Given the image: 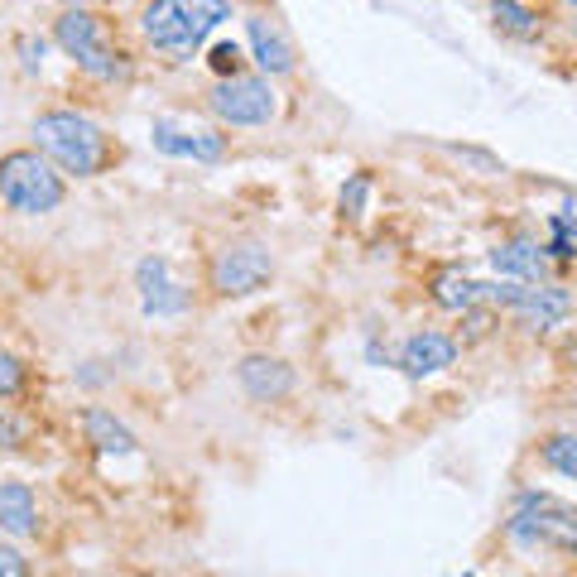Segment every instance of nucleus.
<instances>
[{
    "instance_id": "cd10ccee",
    "label": "nucleus",
    "mask_w": 577,
    "mask_h": 577,
    "mask_svg": "<svg viewBox=\"0 0 577 577\" xmlns=\"http://www.w3.org/2000/svg\"><path fill=\"white\" fill-rule=\"evenodd\" d=\"M568 5H577V0H568Z\"/></svg>"
},
{
    "instance_id": "a878e982",
    "label": "nucleus",
    "mask_w": 577,
    "mask_h": 577,
    "mask_svg": "<svg viewBox=\"0 0 577 577\" xmlns=\"http://www.w3.org/2000/svg\"><path fill=\"white\" fill-rule=\"evenodd\" d=\"M568 549H573V558H577V525H573V535H568Z\"/></svg>"
},
{
    "instance_id": "9d476101",
    "label": "nucleus",
    "mask_w": 577,
    "mask_h": 577,
    "mask_svg": "<svg viewBox=\"0 0 577 577\" xmlns=\"http://www.w3.org/2000/svg\"><path fill=\"white\" fill-rule=\"evenodd\" d=\"M246 39H250V58L265 77H288L298 67V49L288 39V29L274 15H250L246 20Z\"/></svg>"
},
{
    "instance_id": "9b49d317",
    "label": "nucleus",
    "mask_w": 577,
    "mask_h": 577,
    "mask_svg": "<svg viewBox=\"0 0 577 577\" xmlns=\"http://www.w3.org/2000/svg\"><path fill=\"white\" fill-rule=\"evenodd\" d=\"M236 380L256 404H280L294 395V366L270 352H250L236 361Z\"/></svg>"
},
{
    "instance_id": "4be33fe9",
    "label": "nucleus",
    "mask_w": 577,
    "mask_h": 577,
    "mask_svg": "<svg viewBox=\"0 0 577 577\" xmlns=\"http://www.w3.org/2000/svg\"><path fill=\"white\" fill-rule=\"evenodd\" d=\"M544 250H553L558 260H573V217H553V246Z\"/></svg>"
},
{
    "instance_id": "dca6fc26",
    "label": "nucleus",
    "mask_w": 577,
    "mask_h": 577,
    "mask_svg": "<svg viewBox=\"0 0 577 577\" xmlns=\"http://www.w3.org/2000/svg\"><path fill=\"white\" fill-rule=\"evenodd\" d=\"M83 433H87V443L97 447V453H107V457H131V453H140V443H135V433L125 429L121 419H115L111 409H83Z\"/></svg>"
},
{
    "instance_id": "6ab92c4d",
    "label": "nucleus",
    "mask_w": 577,
    "mask_h": 577,
    "mask_svg": "<svg viewBox=\"0 0 577 577\" xmlns=\"http://www.w3.org/2000/svg\"><path fill=\"white\" fill-rule=\"evenodd\" d=\"M549 471H558L563 481H577V433H553L544 447H539Z\"/></svg>"
},
{
    "instance_id": "39448f33",
    "label": "nucleus",
    "mask_w": 577,
    "mask_h": 577,
    "mask_svg": "<svg viewBox=\"0 0 577 577\" xmlns=\"http://www.w3.org/2000/svg\"><path fill=\"white\" fill-rule=\"evenodd\" d=\"M207 111H212L222 125L256 131V125L274 121L280 97H274V87H270V77H265V73H236V77H222V83L207 91Z\"/></svg>"
},
{
    "instance_id": "412c9836",
    "label": "nucleus",
    "mask_w": 577,
    "mask_h": 577,
    "mask_svg": "<svg viewBox=\"0 0 577 577\" xmlns=\"http://www.w3.org/2000/svg\"><path fill=\"white\" fill-rule=\"evenodd\" d=\"M20 390H25V361L0 352V400H15Z\"/></svg>"
},
{
    "instance_id": "f3484780",
    "label": "nucleus",
    "mask_w": 577,
    "mask_h": 577,
    "mask_svg": "<svg viewBox=\"0 0 577 577\" xmlns=\"http://www.w3.org/2000/svg\"><path fill=\"white\" fill-rule=\"evenodd\" d=\"M481 298H487V284H477V280H467L462 270H438L433 274V304L438 308H447V314H467V308H477Z\"/></svg>"
},
{
    "instance_id": "4468645a",
    "label": "nucleus",
    "mask_w": 577,
    "mask_h": 577,
    "mask_svg": "<svg viewBox=\"0 0 577 577\" xmlns=\"http://www.w3.org/2000/svg\"><path fill=\"white\" fill-rule=\"evenodd\" d=\"M491 265H495V274H505V280H519V284H535V280H544V270H549V256H544V246L539 241H505V246H495L491 250Z\"/></svg>"
},
{
    "instance_id": "2eb2a0df",
    "label": "nucleus",
    "mask_w": 577,
    "mask_h": 577,
    "mask_svg": "<svg viewBox=\"0 0 577 577\" xmlns=\"http://www.w3.org/2000/svg\"><path fill=\"white\" fill-rule=\"evenodd\" d=\"M0 529L15 539L39 535V501L25 481H0Z\"/></svg>"
},
{
    "instance_id": "20e7f679",
    "label": "nucleus",
    "mask_w": 577,
    "mask_h": 577,
    "mask_svg": "<svg viewBox=\"0 0 577 577\" xmlns=\"http://www.w3.org/2000/svg\"><path fill=\"white\" fill-rule=\"evenodd\" d=\"M0 202L20 217H49L67 202L63 169L44 149H10L0 155Z\"/></svg>"
},
{
    "instance_id": "1a4fd4ad",
    "label": "nucleus",
    "mask_w": 577,
    "mask_h": 577,
    "mask_svg": "<svg viewBox=\"0 0 577 577\" xmlns=\"http://www.w3.org/2000/svg\"><path fill=\"white\" fill-rule=\"evenodd\" d=\"M149 140L169 159H193V164H222L226 159V135L212 125H183L164 115V121L149 125Z\"/></svg>"
},
{
    "instance_id": "6e6552de",
    "label": "nucleus",
    "mask_w": 577,
    "mask_h": 577,
    "mask_svg": "<svg viewBox=\"0 0 577 577\" xmlns=\"http://www.w3.org/2000/svg\"><path fill=\"white\" fill-rule=\"evenodd\" d=\"M573 525H577V515L568 505H558L544 491H525L515 501L511 519H505V535H511L519 549H549V544H563V539L573 535Z\"/></svg>"
},
{
    "instance_id": "b1692460",
    "label": "nucleus",
    "mask_w": 577,
    "mask_h": 577,
    "mask_svg": "<svg viewBox=\"0 0 577 577\" xmlns=\"http://www.w3.org/2000/svg\"><path fill=\"white\" fill-rule=\"evenodd\" d=\"M20 63H25V73H39L44 67V39L25 34V39H20Z\"/></svg>"
},
{
    "instance_id": "0eeeda50",
    "label": "nucleus",
    "mask_w": 577,
    "mask_h": 577,
    "mask_svg": "<svg viewBox=\"0 0 577 577\" xmlns=\"http://www.w3.org/2000/svg\"><path fill=\"white\" fill-rule=\"evenodd\" d=\"M207 280H212V294L222 298H250L274 280V256L256 241H231L207 265Z\"/></svg>"
},
{
    "instance_id": "423d86ee",
    "label": "nucleus",
    "mask_w": 577,
    "mask_h": 577,
    "mask_svg": "<svg viewBox=\"0 0 577 577\" xmlns=\"http://www.w3.org/2000/svg\"><path fill=\"white\" fill-rule=\"evenodd\" d=\"M487 304H501L525 332H549L573 314V294L563 284H487Z\"/></svg>"
},
{
    "instance_id": "393cba45",
    "label": "nucleus",
    "mask_w": 577,
    "mask_h": 577,
    "mask_svg": "<svg viewBox=\"0 0 577 577\" xmlns=\"http://www.w3.org/2000/svg\"><path fill=\"white\" fill-rule=\"evenodd\" d=\"M29 573V558L20 549H0V577H25Z\"/></svg>"
},
{
    "instance_id": "f257e3e1",
    "label": "nucleus",
    "mask_w": 577,
    "mask_h": 577,
    "mask_svg": "<svg viewBox=\"0 0 577 577\" xmlns=\"http://www.w3.org/2000/svg\"><path fill=\"white\" fill-rule=\"evenodd\" d=\"M231 15L236 0H149L140 10V34L169 63H188Z\"/></svg>"
},
{
    "instance_id": "f03ea898",
    "label": "nucleus",
    "mask_w": 577,
    "mask_h": 577,
    "mask_svg": "<svg viewBox=\"0 0 577 577\" xmlns=\"http://www.w3.org/2000/svg\"><path fill=\"white\" fill-rule=\"evenodd\" d=\"M34 149H44V155L63 173H73V179H101V173L121 159V145L83 111L34 115Z\"/></svg>"
},
{
    "instance_id": "a211bd4d",
    "label": "nucleus",
    "mask_w": 577,
    "mask_h": 577,
    "mask_svg": "<svg viewBox=\"0 0 577 577\" xmlns=\"http://www.w3.org/2000/svg\"><path fill=\"white\" fill-rule=\"evenodd\" d=\"M491 20L495 29L519 44H535L544 34V20H539V10H529V0H491Z\"/></svg>"
},
{
    "instance_id": "bb28decb",
    "label": "nucleus",
    "mask_w": 577,
    "mask_h": 577,
    "mask_svg": "<svg viewBox=\"0 0 577 577\" xmlns=\"http://www.w3.org/2000/svg\"><path fill=\"white\" fill-rule=\"evenodd\" d=\"M67 5H91V0H67Z\"/></svg>"
},
{
    "instance_id": "5701e85b",
    "label": "nucleus",
    "mask_w": 577,
    "mask_h": 577,
    "mask_svg": "<svg viewBox=\"0 0 577 577\" xmlns=\"http://www.w3.org/2000/svg\"><path fill=\"white\" fill-rule=\"evenodd\" d=\"M212 67H217V77H236L241 73V49H236V44H217V49H212Z\"/></svg>"
},
{
    "instance_id": "ddd939ff",
    "label": "nucleus",
    "mask_w": 577,
    "mask_h": 577,
    "mask_svg": "<svg viewBox=\"0 0 577 577\" xmlns=\"http://www.w3.org/2000/svg\"><path fill=\"white\" fill-rule=\"evenodd\" d=\"M453 361H457V337H447V332H414V337L400 346V371L409 380L443 376Z\"/></svg>"
},
{
    "instance_id": "7ed1b4c3",
    "label": "nucleus",
    "mask_w": 577,
    "mask_h": 577,
    "mask_svg": "<svg viewBox=\"0 0 577 577\" xmlns=\"http://www.w3.org/2000/svg\"><path fill=\"white\" fill-rule=\"evenodd\" d=\"M53 44L83 67L97 83H125L131 77V53L115 44L111 25L101 15H91L87 5H67L53 20Z\"/></svg>"
},
{
    "instance_id": "f8f14e48",
    "label": "nucleus",
    "mask_w": 577,
    "mask_h": 577,
    "mask_svg": "<svg viewBox=\"0 0 577 577\" xmlns=\"http://www.w3.org/2000/svg\"><path fill=\"white\" fill-rule=\"evenodd\" d=\"M135 284H140V304H145L149 318H173V314H183V308L193 304V294L173 280L164 256H145L140 270H135Z\"/></svg>"
},
{
    "instance_id": "aec40b11",
    "label": "nucleus",
    "mask_w": 577,
    "mask_h": 577,
    "mask_svg": "<svg viewBox=\"0 0 577 577\" xmlns=\"http://www.w3.org/2000/svg\"><path fill=\"white\" fill-rule=\"evenodd\" d=\"M366 198H371V173H352V183L342 188V217L346 222H361Z\"/></svg>"
}]
</instances>
